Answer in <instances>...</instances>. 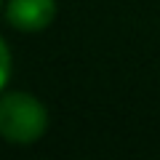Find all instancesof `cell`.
Wrapping results in <instances>:
<instances>
[{
  "instance_id": "obj_1",
  "label": "cell",
  "mask_w": 160,
  "mask_h": 160,
  "mask_svg": "<svg viewBox=\"0 0 160 160\" xmlns=\"http://www.w3.org/2000/svg\"><path fill=\"white\" fill-rule=\"evenodd\" d=\"M48 126L46 107L35 96L22 91H11L0 96V136L13 144L38 142Z\"/></svg>"
},
{
  "instance_id": "obj_3",
  "label": "cell",
  "mask_w": 160,
  "mask_h": 160,
  "mask_svg": "<svg viewBox=\"0 0 160 160\" xmlns=\"http://www.w3.org/2000/svg\"><path fill=\"white\" fill-rule=\"evenodd\" d=\"M8 75H11V53H8V46L0 40V88L8 83Z\"/></svg>"
},
{
  "instance_id": "obj_2",
  "label": "cell",
  "mask_w": 160,
  "mask_h": 160,
  "mask_svg": "<svg viewBox=\"0 0 160 160\" xmlns=\"http://www.w3.org/2000/svg\"><path fill=\"white\" fill-rule=\"evenodd\" d=\"M56 16V3L53 0H8L6 19L11 27L22 32H40Z\"/></svg>"
}]
</instances>
